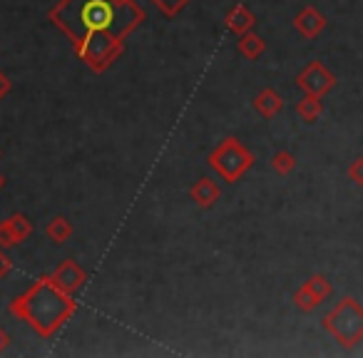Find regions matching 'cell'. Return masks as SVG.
I'll use <instances>...</instances> for the list:
<instances>
[{"label":"cell","instance_id":"obj_12","mask_svg":"<svg viewBox=\"0 0 363 358\" xmlns=\"http://www.w3.org/2000/svg\"><path fill=\"white\" fill-rule=\"evenodd\" d=\"M239 52H242L247 60H259V57L267 52V43H264L262 35H257L254 30L244 33V35H239V43H237Z\"/></svg>","mask_w":363,"mask_h":358},{"label":"cell","instance_id":"obj_10","mask_svg":"<svg viewBox=\"0 0 363 358\" xmlns=\"http://www.w3.org/2000/svg\"><path fill=\"white\" fill-rule=\"evenodd\" d=\"M224 23H227V28L234 33V35H244V33L254 30L257 16H254L244 3H234V6L227 11V16H224Z\"/></svg>","mask_w":363,"mask_h":358},{"label":"cell","instance_id":"obj_24","mask_svg":"<svg viewBox=\"0 0 363 358\" xmlns=\"http://www.w3.org/2000/svg\"><path fill=\"white\" fill-rule=\"evenodd\" d=\"M8 346H11V333L0 326V351H6Z\"/></svg>","mask_w":363,"mask_h":358},{"label":"cell","instance_id":"obj_11","mask_svg":"<svg viewBox=\"0 0 363 358\" xmlns=\"http://www.w3.org/2000/svg\"><path fill=\"white\" fill-rule=\"evenodd\" d=\"M254 110H257L262 117H267V120H272V117H277L279 112L284 110V100L277 95V90L264 87V90L254 97Z\"/></svg>","mask_w":363,"mask_h":358},{"label":"cell","instance_id":"obj_17","mask_svg":"<svg viewBox=\"0 0 363 358\" xmlns=\"http://www.w3.org/2000/svg\"><path fill=\"white\" fill-rule=\"evenodd\" d=\"M8 222H11L13 232L18 234V239H21V242H26V239L33 234V222L26 217V214H21V212L11 214V217H8Z\"/></svg>","mask_w":363,"mask_h":358},{"label":"cell","instance_id":"obj_13","mask_svg":"<svg viewBox=\"0 0 363 358\" xmlns=\"http://www.w3.org/2000/svg\"><path fill=\"white\" fill-rule=\"evenodd\" d=\"M45 234L52 244L60 247V244L70 242L72 234H75V227H72V222L67 217H55V219H50V224L45 227Z\"/></svg>","mask_w":363,"mask_h":358},{"label":"cell","instance_id":"obj_5","mask_svg":"<svg viewBox=\"0 0 363 358\" xmlns=\"http://www.w3.org/2000/svg\"><path fill=\"white\" fill-rule=\"evenodd\" d=\"M72 47H75V55L80 57L92 72H105V70H110L117 57H122V52H125V40L112 35V33H92V35H87L85 40Z\"/></svg>","mask_w":363,"mask_h":358},{"label":"cell","instance_id":"obj_16","mask_svg":"<svg viewBox=\"0 0 363 358\" xmlns=\"http://www.w3.org/2000/svg\"><path fill=\"white\" fill-rule=\"evenodd\" d=\"M272 167H274V172H277V174L286 177V174H291V172L296 169V157H294L289 150H281V152H277V155L272 157Z\"/></svg>","mask_w":363,"mask_h":358},{"label":"cell","instance_id":"obj_15","mask_svg":"<svg viewBox=\"0 0 363 358\" xmlns=\"http://www.w3.org/2000/svg\"><path fill=\"white\" fill-rule=\"evenodd\" d=\"M321 303V298L316 296V293L311 291V289L303 284V286H298L296 291H294V306L298 308V311H303V313H311L313 308Z\"/></svg>","mask_w":363,"mask_h":358},{"label":"cell","instance_id":"obj_25","mask_svg":"<svg viewBox=\"0 0 363 358\" xmlns=\"http://www.w3.org/2000/svg\"><path fill=\"white\" fill-rule=\"evenodd\" d=\"M3 184H6V177L0 174V189H3Z\"/></svg>","mask_w":363,"mask_h":358},{"label":"cell","instance_id":"obj_7","mask_svg":"<svg viewBox=\"0 0 363 358\" xmlns=\"http://www.w3.org/2000/svg\"><path fill=\"white\" fill-rule=\"evenodd\" d=\"M50 279L62 289V291L75 293L77 289H82V284L87 281V274H85V269L75 262V259H65V262H60L55 269H52Z\"/></svg>","mask_w":363,"mask_h":358},{"label":"cell","instance_id":"obj_21","mask_svg":"<svg viewBox=\"0 0 363 358\" xmlns=\"http://www.w3.org/2000/svg\"><path fill=\"white\" fill-rule=\"evenodd\" d=\"M348 179L353 184H358V187H363V157H358V160H353L348 164Z\"/></svg>","mask_w":363,"mask_h":358},{"label":"cell","instance_id":"obj_8","mask_svg":"<svg viewBox=\"0 0 363 358\" xmlns=\"http://www.w3.org/2000/svg\"><path fill=\"white\" fill-rule=\"evenodd\" d=\"M323 28H326V16L316 6H303L294 18V30L301 38H306V40L318 38L323 33Z\"/></svg>","mask_w":363,"mask_h":358},{"label":"cell","instance_id":"obj_3","mask_svg":"<svg viewBox=\"0 0 363 358\" xmlns=\"http://www.w3.org/2000/svg\"><path fill=\"white\" fill-rule=\"evenodd\" d=\"M323 328L343 348H353L363 338V306L353 296H343L323 316Z\"/></svg>","mask_w":363,"mask_h":358},{"label":"cell","instance_id":"obj_19","mask_svg":"<svg viewBox=\"0 0 363 358\" xmlns=\"http://www.w3.org/2000/svg\"><path fill=\"white\" fill-rule=\"evenodd\" d=\"M155 3V8L162 13V16H167V18H174L177 13L182 11V8L187 6L189 0H152Z\"/></svg>","mask_w":363,"mask_h":358},{"label":"cell","instance_id":"obj_22","mask_svg":"<svg viewBox=\"0 0 363 358\" xmlns=\"http://www.w3.org/2000/svg\"><path fill=\"white\" fill-rule=\"evenodd\" d=\"M11 269H13V259L6 254V249L0 247V279L8 276V274H11Z\"/></svg>","mask_w":363,"mask_h":358},{"label":"cell","instance_id":"obj_2","mask_svg":"<svg viewBox=\"0 0 363 358\" xmlns=\"http://www.w3.org/2000/svg\"><path fill=\"white\" fill-rule=\"evenodd\" d=\"M16 318L26 321L38 336L50 338L75 316V293H67L50 279V274L40 276L26 293L16 296L8 306Z\"/></svg>","mask_w":363,"mask_h":358},{"label":"cell","instance_id":"obj_1","mask_svg":"<svg viewBox=\"0 0 363 358\" xmlns=\"http://www.w3.org/2000/svg\"><path fill=\"white\" fill-rule=\"evenodd\" d=\"M48 18L77 45L92 33H112L125 40L145 21V11L135 0H60Z\"/></svg>","mask_w":363,"mask_h":358},{"label":"cell","instance_id":"obj_18","mask_svg":"<svg viewBox=\"0 0 363 358\" xmlns=\"http://www.w3.org/2000/svg\"><path fill=\"white\" fill-rule=\"evenodd\" d=\"M306 286L311 289L313 293H316L318 298H321V301H326L328 296H331L333 293V286H331V281H328L326 276H321V274H313L311 279H308L306 281Z\"/></svg>","mask_w":363,"mask_h":358},{"label":"cell","instance_id":"obj_20","mask_svg":"<svg viewBox=\"0 0 363 358\" xmlns=\"http://www.w3.org/2000/svg\"><path fill=\"white\" fill-rule=\"evenodd\" d=\"M18 244H21V239H18V234L13 232L11 222H8V219H3V222H0V247L8 252V249L18 247Z\"/></svg>","mask_w":363,"mask_h":358},{"label":"cell","instance_id":"obj_4","mask_svg":"<svg viewBox=\"0 0 363 358\" xmlns=\"http://www.w3.org/2000/svg\"><path fill=\"white\" fill-rule=\"evenodd\" d=\"M207 164L217 172L224 182L234 184L254 167V155L237 140V137H224L207 157Z\"/></svg>","mask_w":363,"mask_h":358},{"label":"cell","instance_id":"obj_14","mask_svg":"<svg viewBox=\"0 0 363 358\" xmlns=\"http://www.w3.org/2000/svg\"><path fill=\"white\" fill-rule=\"evenodd\" d=\"M296 115L306 122H316L318 117L323 115V102L321 97H313V95H303L301 100L296 102Z\"/></svg>","mask_w":363,"mask_h":358},{"label":"cell","instance_id":"obj_23","mask_svg":"<svg viewBox=\"0 0 363 358\" xmlns=\"http://www.w3.org/2000/svg\"><path fill=\"white\" fill-rule=\"evenodd\" d=\"M11 90H13V82H11V77H8L6 72L0 70V100H3V97H6Z\"/></svg>","mask_w":363,"mask_h":358},{"label":"cell","instance_id":"obj_9","mask_svg":"<svg viewBox=\"0 0 363 358\" xmlns=\"http://www.w3.org/2000/svg\"><path fill=\"white\" fill-rule=\"evenodd\" d=\"M189 197H192V202L197 204L199 209H212L214 204L219 202V197H222V189H219V184L214 182V179H209V177H199L197 182L189 187Z\"/></svg>","mask_w":363,"mask_h":358},{"label":"cell","instance_id":"obj_6","mask_svg":"<svg viewBox=\"0 0 363 358\" xmlns=\"http://www.w3.org/2000/svg\"><path fill=\"white\" fill-rule=\"evenodd\" d=\"M296 87L303 92V95L323 97L336 87V77H333V72L328 70L326 65H321L318 60H313L296 75Z\"/></svg>","mask_w":363,"mask_h":358},{"label":"cell","instance_id":"obj_26","mask_svg":"<svg viewBox=\"0 0 363 358\" xmlns=\"http://www.w3.org/2000/svg\"><path fill=\"white\" fill-rule=\"evenodd\" d=\"M0 155H3V152H0Z\"/></svg>","mask_w":363,"mask_h":358}]
</instances>
